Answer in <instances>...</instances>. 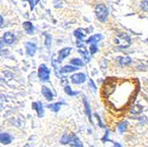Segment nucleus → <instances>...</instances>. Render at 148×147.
I'll return each instance as SVG.
<instances>
[{
	"label": "nucleus",
	"instance_id": "obj_1",
	"mask_svg": "<svg viewBox=\"0 0 148 147\" xmlns=\"http://www.w3.org/2000/svg\"><path fill=\"white\" fill-rule=\"evenodd\" d=\"M60 142H61L62 144H70L72 147H84L83 144L81 143L80 140H79L75 135H73V134H71V135L65 134V135L62 137Z\"/></svg>",
	"mask_w": 148,
	"mask_h": 147
},
{
	"label": "nucleus",
	"instance_id": "obj_2",
	"mask_svg": "<svg viewBox=\"0 0 148 147\" xmlns=\"http://www.w3.org/2000/svg\"><path fill=\"white\" fill-rule=\"evenodd\" d=\"M96 15L98 17V19L104 22L106 21V18H107V15H108V10L106 7L105 5H98L96 6Z\"/></svg>",
	"mask_w": 148,
	"mask_h": 147
},
{
	"label": "nucleus",
	"instance_id": "obj_3",
	"mask_svg": "<svg viewBox=\"0 0 148 147\" xmlns=\"http://www.w3.org/2000/svg\"><path fill=\"white\" fill-rule=\"evenodd\" d=\"M115 43L121 48H127L130 45V38L126 34H122L115 38Z\"/></svg>",
	"mask_w": 148,
	"mask_h": 147
},
{
	"label": "nucleus",
	"instance_id": "obj_4",
	"mask_svg": "<svg viewBox=\"0 0 148 147\" xmlns=\"http://www.w3.org/2000/svg\"><path fill=\"white\" fill-rule=\"evenodd\" d=\"M49 75H50V70L47 66L44 64H42L39 66L38 69V76L39 78L44 82L49 81Z\"/></svg>",
	"mask_w": 148,
	"mask_h": 147
},
{
	"label": "nucleus",
	"instance_id": "obj_5",
	"mask_svg": "<svg viewBox=\"0 0 148 147\" xmlns=\"http://www.w3.org/2000/svg\"><path fill=\"white\" fill-rule=\"evenodd\" d=\"M74 35L77 38V46L78 47H83V40L84 36H86V30L83 29H78L74 32Z\"/></svg>",
	"mask_w": 148,
	"mask_h": 147
},
{
	"label": "nucleus",
	"instance_id": "obj_6",
	"mask_svg": "<svg viewBox=\"0 0 148 147\" xmlns=\"http://www.w3.org/2000/svg\"><path fill=\"white\" fill-rule=\"evenodd\" d=\"M71 80H72L73 83L79 84V83H84L85 81V80H86V75L84 74H82V73L75 74L74 75L71 76Z\"/></svg>",
	"mask_w": 148,
	"mask_h": 147
},
{
	"label": "nucleus",
	"instance_id": "obj_7",
	"mask_svg": "<svg viewBox=\"0 0 148 147\" xmlns=\"http://www.w3.org/2000/svg\"><path fill=\"white\" fill-rule=\"evenodd\" d=\"M32 108L36 111L38 117L41 118L44 116V108H43V105L41 103H33Z\"/></svg>",
	"mask_w": 148,
	"mask_h": 147
},
{
	"label": "nucleus",
	"instance_id": "obj_8",
	"mask_svg": "<svg viewBox=\"0 0 148 147\" xmlns=\"http://www.w3.org/2000/svg\"><path fill=\"white\" fill-rule=\"evenodd\" d=\"M70 51H71V48H64L61 51H60V55H59L58 62H61L66 57H68L69 55Z\"/></svg>",
	"mask_w": 148,
	"mask_h": 147
},
{
	"label": "nucleus",
	"instance_id": "obj_9",
	"mask_svg": "<svg viewBox=\"0 0 148 147\" xmlns=\"http://www.w3.org/2000/svg\"><path fill=\"white\" fill-rule=\"evenodd\" d=\"M26 51L29 56H34V54L36 53V47L35 44L27 43L26 44Z\"/></svg>",
	"mask_w": 148,
	"mask_h": 147
},
{
	"label": "nucleus",
	"instance_id": "obj_10",
	"mask_svg": "<svg viewBox=\"0 0 148 147\" xmlns=\"http://www.w3.org/2000/svg\"><path fill=\"white\" fill-rule=\"evenodd\" d=\"M4 40L5 42L8 44H12L13 42L15 41V36L13 35L12 33H10V32H7L4 35Z\"/></svg>",
	"mask_w": 148,
	"mask_h": 147
},
{
	"label": "nucleus",
	"instance_id": "obj_11",
	"mask_svg": "<svg viewBox=\"0 0 148 147\" xmlns=\"http://www.w3.org/2000/svg\"><path fill=\"white\" fill-rule=\"evenodd\" d=\"M42 93H43V95L45 96V98L47 100H49V101L52 100V98H53L52 93H51V91L48 88H46L45 86H43V87H42Z\"/></svg>",
	"mask_w": 148,
	"mask_h": 147
},
{
	"label": "nucleus",
	"instance_id": "obj_12",
	"mask_svg": "<svg viewBox=\"0 0 148 147\" xmlns=\"http://www.w3.org/2000/svg\"><path fill=\"white\" fill-rule=\"evenodd\" d=\"M0 139H1V143L4 144H8L12 142V138L7 133H1V135H0Z\"/></svg>",
	"mask_w": 148,
	"mask_h": 147
},
{
	"label": "nucleus",
	"instance_id": "obj_13",
	"mask_svg": "<svg viewBox=\"0 0 148 147\" xmlns=\"http://www.w3.org/2000/svg\"><path fill=\"white\" fill-rule=\"evenodd\" d=\"M103 38V36L100 35V34H96V35H94V36H90L87 41H86V43H93V44H96V43H98V42H99L100 40Z\"/></svg>",
	"mask_w": 148,
	"mask_h": 147
},
{
	"label": "nucleus",
	"instance_id": "obj_14",
	"mask_svg": "<svg viewBox=\"0 0 148 147\" xmlns=\"http://www.w3.org/2000/svg\"><path fill=\"white\" fill-rule=\"evenodd\" d=\"M23 28L24 29L28 32L29 34H32L33 31H34V26L32 25L31 22L29 21H27V22H24L23 23Z\"/></svg>",
	"mask_w": 148,
	"mask_h": 147
},
{
	"label": "nucleus",
	"instance_id": "obj_15",
	"mask_svg": "<svg viewBox=\"0 0 148 147\" xmlns=\"http://www.w3.org/2000/svg\"><path fill=\"white\" fill-rule=\"evenodd\" d=\"M78 68H76L75 66H65L61 68V72L62 73H72L75 70H77Z\"/></svg>",
	"mask_w": 148,
	"mask_h": 147
},
{
	"label": "nucleus",
	"instance_id": "obj_16",
	"mask_svg": "<svg viewBox=\"0 0 148 147\" xmlns=\"http://www.w3.org/2000/svg\"><path fill=\"white\" fill-rule=\"evenodd\" d=\"M79 52L81 53V55H82L84 59V61L86 63H88L90 61V56H89V53L88 51L84 49V48H82V49H80L79 50Z\"/></svg>",
	"mask_w": 148,
	"mask_h": 147
},
{
	"label": "nucleus",
	"instance_id": "obj_17",
	"mask_svg": "<svg viewBox=\"0 0 148 147\" xmlns=\"http://www.w3.org/2000/svg\"><path fill=\"white\" fill-rule=\"evenodd\" d=\"M61 105H62V103H56V104H51V105H50L48 106V107H49L51 111L57 113L58 111H60Z\"/></svg>",
	"mask_w": 148,
	"mask_h": 147
},
{
	"label": "nucleus",
	"instance_id": "obj_18",
	"mask_svg": "<svg viewBox=\"0 0 148 147\" xmlns=\"http://www.w3.org/2000/svg\"><path fill=\"white\" fill-rule=\"evenodd\" d=\"M119 63L122 66H126L131 63V59L130 57H124V58H118Z\"/></svg>",
	"mask_w": 148,
	"mask_h": 147
},
{
	"label": "nucleus",
	"instance_id": "obj_19",
	"mask_svg": "<svg viewBox=\"0 0 148 147\" xmlns=\"http://www.w3.org/2000/svg\"><path fill=\"white\" fill-rule=\"evenodd\" d=\"M84 106H85V110H86V113H87V115L89 117V120L90 122H92V120H91V113H90V105L89 103L87 102V99L84 98Z\"/></svg>",
	"mask_w": 148,
	"mask_h": 147
},
{
	"label": "nucleus",
	"instance_id": "obj_20",
	"mask_svg": "<svg viewBox=\"0 0 148 147\" xmlns=\"http://www.w3.org/2000/svg\"><path fill=\"white\" fill-rule=\"evenodd\" d=\"M65 92H66L68 95H69V96H75V95L78 94V92L73 91V90H71V88H70L69 85H66V86L65 87Z\"/></svg>",
	"mask_w": 148,
	"mask_h": 147
},
{
	"label": "nucleus",
	"instance_id": "obj_21",
	"mask_svg": "<svg viewBox=\"0 0 148 147\" xmlns=\"http://www.w3.org/2000/svg\"><path fill=\"white\" fill-rule=\"evenodd\" d=\"M127 127H128V122H122L118 126V129H119V131L121 133H123L126 130Z\"/></svg>",
	"mask_w": 148,
	"mask_h": 147
},
{
	"label": "nucleus",
	"instance_id": "obj_22",
	"mask_svg": "<svg viewBox=\"0 0 148 147\" xmlns=\"http://www.w3.org/2000/svg\"><path fill=\"white\" fill-rule=\"evenodd\" d=\"M71 63L74 66H84V62L81 60L80 59H73L71 60Z\"/></svg>",
	"mask_w": 148,
	"mask_h": 147
},
{
	"label": "nucleus",
	"instance_id": "obj_23",
	"mask_svg": "<svg viewBox=\"0 0 148 147\" xmlns=\"http://www.w3.org/2000/svg\"><path fill=\"white\" fill-rule=\"evenodd\" d=\"M98 51V48H97V45L96 44H92L90 47V54H94V53H96Z\"/></svg>",
	"mask_w": 148,
	"mask_h": 147
},
{
	"label": "nucleus",
	"instance_id": "obj_24",
	"mask_svg": "<svg viewBox=\"0 0 148 147\" xmlns=\"http://www.w3.org/2000/svg\"><path fill=\"white\" fill-rule=\"evenodd\" d=\"M141 7L144 11H145V12L148 11V1L147 0H144V1L141 3Z\"/></svg>",
	"mask_w": 148,
	"mask_h": 147
},
{
	"label": "nucleus",
	"instance_id": "obj_25",
	"mask_svg": "<svg viewBox=\"0 0 148 147\" xmlns=\"http://www.w3.org/2000/svg\"><path fill=\"white\" fill-rule=\"evenodd\" d=\"M28 1H29V4H30L31 9H33V8H34V0H28Z\"/></svg>",
	"mask_w": 148,
	"mask_h": 147
},
{
	"label": "nucleus",
	"instance_id": "obj_26",
	"mask_svg": "<svg viewBox=\"0 0 148 147\" xmlns=\"http://www.w3.org/2000/svg\"><path fill=\"white\" fill-rule=\"evenodd\" d=\"M114 146H115V147H123V146L121 145L120 144H117V143H115V144H114Z\"/></svg>",
	"mask_w": 148,
	"mask_h": 147
},
{
	"label": "nucleus",
	"instance_id": "obj_27",
	"mask_svg": "<svg viewBox=\"0 0 148 147\" xmlns=\"http://www.w3.org/2000/svg\"><path fill=\"white\" fill-rule=\"evenodd\" d=\"M0 19H1V27H3V17L1 16V17H0Z\"/></svg>",
	"mask_w": 148,
	"mask_h": 147
},
{
	"label": "nucleus",
	"instance_id": "obj_28",
	"mask_svg": "<svg viewBox=\"0 0 148 147\" xmlns=\"http://www.w3.org/2000/svg\"><path fill=\"white\" fill-rule=\"evenodd\" d=\"M147 42H148V38H147Z\"/></svg>",
	"mask_w": 148,
	"mask_h": 147
}]
</instances>
